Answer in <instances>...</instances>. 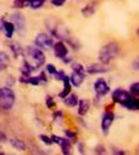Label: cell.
<instances>
[{
    "mask_svg": "<svg viewBox=\"0 0 139 155\" xmlns=\"http://www.w3.org/2000/svg\"><path fill=\"white\" fill-rule=\"evenodd\" d=\"M119 55H120V45L115 41H112V42L106 43L100 50V52H98V60L102 64H110Z\"/></svg>",
    "mask_w": 139,
    "mask_h": 155,
    "instance_id": "obj_1",
    "label": "cell"
},
{
    "mask_svg": "<svg viewBox=\"0 0 139 155\" xmlns=\"http://www.w3.org/2000/svg\"><path fill=\"white\" fill-rule=\"evenodd\" d=\"M16 104V93L10 87L0 88V109L10 111Z\"/></svg>",
    "mask_w": 139,
    "mask_h": 155,
    "instance_id": "obj_2",
    "label": "cell"
},
{
    "mask_svg": "<svg viewBox=\"0 0 139 155\" xmlns=\"http://www.w3.org/2000/svg\"><path fill=\"white\" fill-rule=\"evenodd\" d=\"M26 52H27V56H28V60L27 61L36 70L45 65L46 57H45V54L42 52V50L40 48V47H37V46H28Z\"/></svg>",
    "mask_w": 139,
    "mask_h": 155,
    "instance_id": "obj_3",
    "label": "cell"
},
{
    "mask_svg": "<svg viewBox=\"0 0 139 155\" xmlns=\"http://www.w3.org/2000/svg\"><path fill=\"white\" fill-rule=\"evenodd\" d=\"M10 22L14 24L16 32L19 36H24L27 33V23H26V18L21 12H14L10 14Z\"/></svg>",
    "mask_w": 139,
    "mask_h": 155,
    "instance_id": "obj_4",
    "label": "cell"
},
{
    "mask_svg": "<svg viewBox=\"0 0 139 155\" xmlns=\"http://www.w3.org/2000/svg\"><path fill=\"white\" fill-rule=\"evenodd\" d=\"M35 45L40 48L49 50L52 47V45H54V40H52L51 36L46 35V33H38L35 37Z\"/></svg>",
    "mask_w": 139,
    "mask_h": 155,
    "instance_id": "obj_5",
    "label": "cell"
},
{
    "mask_svg": "<svg viewBox=\"0 0 139 155\" xmlns=\"http://www.w3.org/2000/svg\"><path fill=\"white\" fill-rule=\"evenodd\" d=\"M131 97V94L128 92V90H125L123 88H116L114 92L111 94V98H112V102L114 103H117V104H123L125 103L129 98Z\"/></svg>",
    "mask_w": 139,
    "mask_h": 155,
    "instance_id": "obj_6",
    "label": "cell"
},
{
    "mask_svg": "<svg viewBox=\"0 0 139 155\" xmlns=\"http://www.w3.org/2000/svg\"><path fill=\"white\" fill-rule=\"evenodd\" d=\"M111 71V66L109 64H91L85 68V73H88L91 75H95V74H105V73H109Z\"/></svg>",
    "mask_w": 139,
    "mask_h": 155,
    "instance_id": "obj_7",
    "label": "cell"
},
{
    "mask_svg": "<svg viewBox=\"0 0 139 155\" xmlns=\"http://www.w3.org/2000/svg\"><path fill=\"white\" fill-rule=\"evenodd\" d=\"M93 89H95L96 95H98V97H105L110 93V85L105 79H102V78H100V79H97L95 81Z\"/></svg>",
    "mask_w": 139,
    "mask_h": 155,
    "instance_id": "obj_8",
    "label": "cell"
},
{
    "mask_svg": "<svg viewBox=\"0 0 139 155\" xmlns=\"http://www.w3.org/2000/svg\"><path fill=\"white\" fill-rule=\"evenodd\" d=\"M114 120H115V113L112 111H106L102 114V120H101V128H102V132L103 135H107L111 125L114 124Z\"/></svg>",
    "mask_w": 139,
    "mask_h": 155,
    "instance_id": "obj_9",
    "label": "cell"
},
{
    "mask_svg": "<svg viewBox=\"0 0 139 155\" xmlns=\"http://www.w3.org/2000/svg\"><path fill=\"white\" fill-rule=\"evenodd\" d=\"M52 50H54V55L57 57V59H63L68 55L69 50L67 47V45H65L63 41H57L52 45Z\"/></svg>",
    "mask_w": 139,
    "mask_h": 155,
    "instance_id": "obj_10",
    "label": "cell"
},
{
    "mask_svg": "<svg viewBox=\"0 0 139 155\" xmlns=\"http://www.w3.org/2000/svg\"><path fill=\"white\" fill-rule=\"evenodd\" d=\"M84 79H85V73H75V71H73L71 75L69 76L71 87H77V88L82 85Z\"/></svg>",
    "mask_w": 139,
    "mask_h": 155,
    "instance_id": "obj_11",
    "label": "cell"
},
{
    "mask_svg": "<svg viewBox=\"0 0 139 155\" xmlns=\"http://www.w3.org/2000/svg\"><path fill=\"white\" fill-rule=\"evenodd\" d=\"M0 23H2V28H3V31H4L6 38H12L13 35H14V32H16L14 24H13L10 21H4V19H2V21H0Z\"/></svg>",
    "mask_w": 139,
    "mask_h": 155,
    "instance_id": "obj_12",
    "label": "cell"
},
{
    "mask_svg": "<svg viewBox=\"0 0 139 155\" xmlns=\"http://www.w3.org/2000/svg\"><path fill=\"white\" fill-rule=\"evenodd\" d=\"M121 107L129 111H139V97H130V98L121 104Z\"/></svg>",
    "mask_w": 139,
    "mask_h": 155,
    "instance_id": "obj_13",
    "label": "cell"
},
{
    "mask_svg": "<svg viewBox=\"0 0 139 155\" xmlns=\"http://www.w3.org/2000/svg\"><path fill=\"white\" fill-rule=\"evenodd\" d=\"M63 84H64V88H63L61 92L57 94V97H59L60 99H64L69 93H71V84H70V80H69V76H68V75L64 76Z\"/></svg>",
    "mask_w": 139,
    "mask_h": 155,
    "instance_id": "obj_14",
    "label": "cell"
},
{
    "mask_svg": "<svg viewBox=\"0 0 139 155\" xmlns=\"http://www.w3.org/2000/svg\"><path fill=\"white\" fill-rule=\"evenodd\" d=\"M78 114L79 116H85L88 113L89 111V108H91V102L88 99H81V101H78Z\"/></svg>",
    "mask_w": 139,
    "mask_h": 155,
    "instance_id": "obj_15",
    "label": "cell"
},
{
    "mask_svg": "<svg viewBox=\"0 0 139 155\" xmlns=\"http://www.w3.org/2000/svg\"><path fill=\"white\" fill-rule=\"evenodd\" d=\"M96 10H97V3L92 2V3H88V4L82 9V14H83L85 18H88V17L93 15L95 13H96Z\"/></svg>",
    "mask_w": 139,
    "mask_h": 155,
    "instance_id": "obj_16",
    "label": "cell"
},
{
    "mask_svg": "<svg viewBox=\"0 0 139 155\" xmlns=\"http://www.w3.org/2000/svg\"><path fill=\"white\" fill-rule=\"evenodd\" d=\"M10 64V57L5 51H0V71H5Z\"/></svg>",
    "mask_w": 139,
    "mask_h": 155,
    "instance_id": "obj_17",
    "label": "cell"
},
{
    "mask_svg": "<svg viewBox=\"0 0 139 155\" xmlns=\"http://www.w3.org/2000/svg\"><path fill=\"white\" fill-rule=\"evenodd\" d=\"M59 146H60V149H61V153L64 155H69L71 153V143H70V140L67 139V137H61L60 140V143H59Z\"/></svg>",
    "mask_w": 139,
    "mask_h": 155,
    "instance_id": "obj_18",
    "label": "cell"
},
{
    "mask_svg": "<svg viewBox=\"0 0 139 155\" xmlns=\"http://www.w3.org/2000/svg\"><path fill=\"white\" fill-rule=\"evenodd\" d=\"M78 101H79V98H78V95H77V94H74V93H69V94L64 98V104L67 106V107L73 108V107H77Z\"/></svg>",
    "mask_w": 139,
    "mask_h": 155,
    "instance_id": "obj_19",
    "label": "cell"
},
{
    "mask_svg": "<svg viewBox=\"0 0 139 155\" xmlns=\"http://www.w3.org/2000/svg\"><path fill=\"white\" fill-rule=\"evenodd\" d=\"M9 143H10V145L14 147L16 150H19V151H23V150H26V143L23 140H19V139H16V137H13V139H10L9 140Z\"/></svg>",
    "mask_w": 139,
    "mask_h": 155,
    "instance_id": "obj_20",
    "label": "cell"
},
{
    "mask_svg": "<svg viewBox=\"0 0 139 155\" xmlns=\"http://www.w3.org/2000/svg\"><path fill=\"white\" fill-rule=\"evenodd\" d=\"M10 50H12L13 55H14V57L23 56V54H24V50L22 48V46L18 42H12L10 43Z\"/></svg>",
    "mask_w": 139,
    "mask_h": 155,
    "instance_id": "obj_21",
    "label": "cell"
},
{
    "mask_svg": "<svg viewBox=\"0 0 139 155\" xmlns=\"http://www.w3.org/2000/svg\"><path fill=\"white\" fill-rule=\"evenodd\" d=\"M46 0H28V5L31 9H40L45 4Z\"/></svg>",
    "mask_w": 139,
    "mask_h": 155,
    "instance_id": "obj_22",
    "label": "cell"
},
{
    "mask_svg": "<svg viewBox=\"0 0 139 155\" xmlns=\"http://www.w3.org/2000/svg\"><path fill=\"white\" fill-rule=\"evenodd\" d=\"M129 93L134 97H139V81L133 83L129 87Z\"/></svg>",
    "mask_w": 139,
    "mask_h": 155,
    "instance_id": "obj_23",
    "label": "cell"
},
{
    "mask_svg": "<svg viewBox=\"0 0 139 155\" xmlns=\"http://www.w3.org/2000/svg\"><path fill=\"white\" fill-rule=\"evenodd\" d=\"M71 64V70L75 73H85V68L81 62H70Z\"/></svg>",
    "mask_w": 139,
    "mask_h": 155,
    "instance_id": "obj_24",
    "label": "cell"
},
{
    "mask_svg": "<svg viewBox=\"0 0 139 155\" xmlns=\"http://www.w3.org/2000/svg\"><path fill=\"white\" fill-rule=\"evenodd\" d=\"M14 8L17 9H22V8H26L28 5V0H14Z\"/></svg>",
    "mask_w": 139,
    "mask_h": 155,
    "instance_id": "obj_25",
    "label": "cell"
},
{
    "mask_svg": "<svg viewBox=\"0 0 139 155\" xmlns=\"http://www.w3.org/2000/svg\"><path fill=\"white\" fill-rule=\"evenodd\" d=\"M27 84H30V85H40L41 84V81H40V78L38 76H28V79H27Z\"/></svg>",
    "mask_w": 139,
    "mask_h": 155,
    "instance_id": "obj_26",
    "label": "cell"
},
{
    "mask_svg": "<svg viewBox=\"0 0 139 155\" xmlns=\"http://www.w3.org/2000/svg\"><path fill=\"white\" fill-rule=\"evenodd\" d=\"M45 103H46V107L50 108V109H52V108L55 107V101H54V98H52L51 95H46Z\"/></svg>",
    "mask_w": 139,
    "mask_h": 155,
    "instance_id": "obj_27",
    "label": "cell"
},
{
    "mask_svg": "<svg viewBox=\"0 0 139 155\" xmlns=\"http://www.w3.org/2000/svg\"><path fill=\"white\" fill-rule=\"evenodd\" d=\"M65 75H67V74H65L64 70H57V71L54 74V78H55V80H57V81H63Z\"/></svg>",
    "mask_w": 139,
    "mask_h": 155,
    "instance_id": "obj_28",
    "label": "cell"
},
{
    "mask_svg": "<svg viewBox=\"0 0 139 155\" xmlns=\"http://www.w3.org/2000/svg\"><path fill=\"white\" fill-rule=\"evenodd\" d=\"M64 134H65V137L69 139L70 141H77V135L74 132H71L70 130H64Z\"/></svg>",
    "mask_w": 139,
    "mask_h": 155,
    "instance_id": "obj_29",
    "label": "cell"
},
{
    "mask_svg": "<svg viewBox=\"0 0 139 155\" xmlns=\"http://www.w3.org/2000/svg\"><path fill=\"white\" fill-rule=\"evenodd\" d=\"M40 140H41L42 143H43L45 145H47V146L52 145V140H51V137L46 136V135H40Z\"/></svg>",
    "mask_w": 139,
    "mask_h": 155,
    "instance_id": "obj_30",
    "label": "cell"
},
{
    "mask_svg": "<svg viewBox=\"0 0 139 155\" xmlns=\"http://www.w3.org/2000/svg\"><path fill=\"white\" fill-rule=\"evenodd\" d=\"M56 71H57V69L55 68V65H52V64H47L46 65V73H49L50 75H54Z\"/></svg>",
    "mask_w": 139,
    "mask_h": 155,
    "instance_id": "obj_31",
    "label": "cell"
},
{
    "mask_svg": "<svg viewBox=\"0 0 139 155\" xmlns=\"http://www.w3.org/2000/svg\"><path fill=\"white\" fill-rule=\"evenodd\" d=\"M63 117H64V113H63V111H55L54 112V121L55 122H60L61 120H63Z\"/></svg>",
    "mask_w": 139,
    "mask_h": 155,
    "instance_id": "obj_32",
    "label": "cell"
},
{
    "mask_svg": "<svg viewBox=\"0 0 139 155\" xmlns=\"http://www.w3.org/2000/svg\"><path fill=\"white\" fill-rule=\"evenodd\" d=\"M95 153L96 154H106V149L103 145H98L95 147Z\"/></svg>",
    "mask_w": 139,
    "mask_h": 155,
    "instance_id": "obj_33",
    "label": "cell"
},
{
    "mask_svg": "<svg viewBox=\"0 0 139 155\" xmlns=\"http://www.w3.org/2000/svg\"><path fill=\"white\" fill-rule=\"evenodd\" d=\"M38 78H40V81H41V83H47V81H49V78H47V75H46V73H45V71L40 73Z\"/></svg>",
    "mask_w": 139,
    "mask_h": 155,
    "instance_id": "obj_34",
    "label": "cell"
},
{
    "mask_svg": "<svg viewBox=\"0 0 139 155\" xmlns=\"http://www.w3.org/2000/svg\"><path fill=\"white\" fill-rule=\"evenodd\" d=\"M67 0H51V4L54 6H63Z\"/></svg>",
    "mask_w": 139,
    "mask_h": 155,
    "instance_id": "obj_35",
    "label": "cell"
},
{
    "mask_svg": "<svg viewBox=\"0 0 139 155\" xmlns=\"http://www.w3.org/2000/svg\"><path fill=\"white\" fill-rule=\"evenodd\" d=\"M112 154H117V155H125L127 151H124L121 149H117V147H112Z\"/></svg>",
    "mask_w": 139,
    "mask_h": 155,
    "instance_id": "obj_36",
    "label": "cell"
},
{
    "mask_svg": "<svg viewBox=\"0 0 139 155\" xmlns=\"http://www.w3.org/2000/svg\"><path fill=\"white\" fill-rule=\"evenodd\" d=\"M6 141H8V137H6L5 132L0 131V143H6Z\"/></svg>",
    "mask_w": 139,
    "mask_h": 155,
    "instance_id": "obj_37",
    "label": "cell"
},
{
    "mask_svg": "<svg viewBox=\"0 0 139 155\" xmlns=\"http://www.w3.org/2000/svg\"><path fill=\"white\" fill-rule=\"evenodd\" d=\"M6 84H8V87L14 85V84H16V79H14L13 76H9V78H8V80H6Z\"/></svg>",
    "mask_w": 139,
    "mask_h": 155,
    "instance_id": "obj_38",
    "label": "cell"
},
{
    "mask_svg": "<svg viewBox=\"0 0 139 155\" xmlns=\"http://www.w3.org/2000/svg\"><path fill=\"white\" fill-rule=\"evenodd\" d=\"M133 68L139 71V56H137V59L133 61Z\"/></svg>",
    "mask_w": 139,
    "mask_h": 155,
    "instance_id": "obj_39",
    "label": "cell"
},
{
    "mask_svg": "<svg viewBox=\"0 0 139 155\" xmlns=\"http://www.w3.org/2000/svg\"><path fill=\"white\" fill-rule=\"evenodd\" d=\"M78 151H79V154H84V146L81 143H78Z\"/></svg>",
    "mask_w": 139,
    "mask_h": 155,
    "instance_id": "obj_40",
    "label": "cell"
},
{
    "mask_svg": "<svg viewBox=\"0 0 139 155\" xmlns=\"http://www.w3.org/2000/svg\"><path fill=\"white\" fill-rule=\"evenodd\" d=\"M61 61H63L64 64H70V62H71V59H70V57L67 55L65 57H63V59H61Z\"/></svg>",
    "mask_w": 139,
    "mask_h": 155,
    "instance_id": "obj_41",
    "label": "cell"
},
{
    "mask_svg": "<svg viewBox=\"0 0 139 155\" xmlns=\"http://www.w3.org/2000/svg\"><path fill=\"white\" fill-rule=\"evenodd\" d=\"M0 155H4V151H3L2 147H0Z\"/></svg>",
    "mask_w": 139,
    "mask_h": 155,
    "instance_id": "obj_42",
    "label": "cell"
},
{
    "mask_svg": "<svg viewBox=\"0 0 139 155\" xmlns=\"http://www.w3.org/2000/svg\"><path fill=\"white\" fill-rule=\"evenodd\" d=\"M137 36H138V38H139V28L137 29Z\"/></svg>",
    "mask_w": 139,
    "mask_h": 155,
    "instance_id": "obj_43",
    "label": "cell"
},
{
    "mask_svg": "<svg viewBox=\"0 0 139 155\" xmlns=\"http://www.w3.org/2000/svg\"><path fill=\"white\" fill-rule=\"evenodd\" d=\"M138 153H139V151H138Z\"/></svg>",
    "mask_w": 139,
    "mask_h": 155,
    "instance_id": "obj_44",
    "label": "cell"
}]
</instances>
